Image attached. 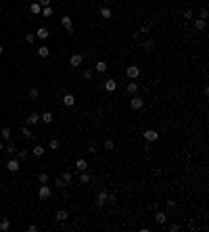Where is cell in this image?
I'll list each match as a JSON object with an SVG mask.
<instances>
[{"label":"cell","instance_id":"cell-1","mask_svg":"<svg viewBox=\"0 0 209 232\" xmlns=\"http://www.w3.org/2000/svg\"><path fill=\"white\" fill-rule=\"evenodd\" d=\"M50 195H52V188H50L48 184H42V186H40V190H38V199H40V201L50 199Z\"/></svg>","mask_w":209,"mask_h":232},{"label":"cell","instance_id":"cell-2","mask_svg":"<svg viewBox=\"0 0 209 232\" xmlns=\"http://www.w3.org/2000/svg\"><path fill=\"white\" fill-rule=\"evenodd\" d=\"M130 107H132L134 111H140V109L144 107V98H140V96H136V94H134V96L130 98Z\"/></svg>","mask_w":209,"mask_h":232},{"label":"cell","instance_id":"cell-3","mask_svg":"<svg viewBox=\"0 0 209 232\" xmlns=\"http://www.w3.org/2000/svg\"><path fill=\"white\" fill-rule=\"evenodd\" d=\"M6 169L13 172V174L19 172V169H21V161H19V159H9V161H6Z\"/></svg>","mask_w":209,"mask_h":232},{"label":"cell","instance_id":"cell-4","mask_svg":"<svg viewBox=\"0 0 209 232\" xmlns=\"http://www.w3.org/2000/svg\"><path fill=\"white\" fill-rule=\"evenodd\" d=\"M126 75H128V80H136L140 75V69L136 67V65H130L128 69H126Z\"/></svg>","mask_w":209,"mask_h":232},{"label":"cell","instance_id":"cell-5","mask_svg":"<svg viewBox=\"0 0 209 232\" xmlns=\"http://www.w3.org/2000/svg\"><path fill=\"white\" fill-rule=\"evenodd\" d=\"M61 25L65 27L67 34H73V21H71V17H63V19H61Z\"/></svg>","mask_w":209,"mask_h":232},{"label":"cell","instance_id":"cell-6","mask_svg":"<svg viewBox=\"0 0 209 232\" xmlns=\"http://www.w3.org/2000/svg\"><path fill=\"white\" fill-rule=\"evenodd\" d=\"M157 138H159V132H157V130H146V132H144V140H146V142H155Z\"/></svg>","mask_w":209,"mask_h":232},{"label":"cell","instance_id":"cell-7","mask_svg":"<svg viewBox=\"0 0 209 232\" xmlns=\"http://www.w3.org/2000/svg\"><path fill=\"white\" fill-rule=\"evenodd\" d=\"M82 63H84V57H82V55H78V52H75V55H71V59H69V65H71V67H80Z\"/></svg>","mask_w":209,"mask_h":232},{"label":"cell","instance_id":"cell-8","mask_svg":"<svg viewBox=\"0 0 209 232\" xmlns=\"http://www.w3.org/2000/svg\"><path fill=\"white\" fill-rule=\"evenodd\" d=\"M107 197H109V192H107V190H101V192H98V197H96V205H98V207H103L104 203H107Z\"/></svg>","mask_w":209,"mask_h":232},{"label":"cell","instance_id":"cell-9","mask_svg":"<svg viewBox=\"0 0 209 232\" xmlns=\"http://www.w3.org/2000/svg\"><path fill=\"white\" fill-rule=\"evenodd\" d=\"M104 90H107V92H115V90H117V82L113 80V78L107 80V82H104Z\"/></svg>","mask_w":209,"mask_h":232},{"label":"cell","instance_id":"cell-10","mask_svg":"<svg viewBox=\"0 0 209 232\" xmlns=\"http://www.w3.org/2000/svg\"><path fill=\"white\" fill-rule=\"evenodd\" d=\"M63 105L65 107H73L75 105V96L73 94H63Z\"/></svg>","mask_w":209,"mask_h":232},{"label":"cell","instance_id":"cell-11","mask_svg":"<svg viewBox=\"0 0 209 232\" xmlns=\"http://www.w3.org/2000/svg\"><path fill=\"white\" fill-rule=\"evenodd\" d=\"M98 15H101L103 19H111V17H113V11H111L109 6H101V11H98Z\"/></svg>","mask_w":209,"mask_h":232},{"label":"cell","instance_id":"cell-12","mask_svg":"<svg viewBox=\"0 0 209 232\" xmlns=\"http://www.w3.org/2000/svg\"><path fill=\"white\" fill-rule=\"evenodd\" d=\"M75 167H78V172H86V169H88V161H86L84 157H80V159L75 161Z\"/></svg>","mask_w":209,"mask_h":232},{"label":"cell","instance_id":"cell-13","mask_svg":"<svg viewBox=\"0 0 209 232\" xmlns=\"http://www.w3.org/2000/svg\"><path fill=\"white\" fill-rule=\"evenodd\" d=\"M155 222H157L159 226H163V224L167 222V213H163V211H157V213H155Z\"/></svg>","mask_w":209,"mask_h":232},{"label":"cell","instance_id":"cell-14","mask_svg":"<svg viewBox=\"0 0 209 232\" xmlns=\"http://www.w3.org/2000/svg\"><path fill=\"white\" fill-rule=\"evenodd\" d=\"M67 218H69V213H67L65 209H59L57 213H55V220H57V222H65Z\"/></svg>","mask_w":209,"mask_h":232},{"label":"cell","instance_id":"cell-15","mask_svg":"<svg viewBox=\"0 0 209 232\" xmlns=\"http://www.w3.org/2000/svg\"><path fill=\"white\" fill-rule=\"evenodd\" d=\"M25 121H27V126H34V124L40 121V115H38V113H29V115L25 117Z\"/></svg>","mask_w":209,"mask_h":232},{"label":"cell","instance_id":"cell-16","mask_svg":"<svg viewBox=\"0 0 209 232\" xmlns=\"http://www.w3.org/2000/svg\"><path fill=\"white\" fill-rule=\"evenodd\" d=\"M0 230L2 232L11 230V220H9V218H0Z\"/></svg>","mask_w":209,"mask_h":232},{"label":"cell","instance_id":"cell-17","mask_svg":"<svg viewBox=\"0 0 209 232\" xmlns=\"http://www.w3.org/2000/svg\"><path fill=\"white\" fill-rule=\"evenodd\" d=\"M48 36H50V32H48L46 27H40V29L36 32V38H40V40H46Z\"/></svg>","mask_w":209,"mask_h":232},{"label":"cell","instance_id":"cell-18","mask_svg":"<svg viewBox=\"0 0 209 232\" xmlns=\"http://www.w3.org/2000/svg\"><path fill=\"white\" fill-rule=\"evenodd\" d=\"M32 153H34V157H42V155L46 153V149H44L42 144H36L34 149H32Z\"/></svg>","mask_w":209,"mask_h":232},{"label":"cell","instance_id":"cell-19","mask_svg":"<svg viewBox=\"0 0 209 232\" xmlns=\"http://www.w3.org/2000/svg\"><path fill=\"white\" fill-rule=\"evenodd\" d=\"M11 134H13V132H11L9 126H4V128L0 130V138H2V140H9V138H11Z\"/></svg>","mask_w":209,"mask_h":232},{"label":"cell","instance_id":"cell-20","mask_svg":"<svg viewBox=\"0 0 209 232\" xmlns=\"http://www.w3.org/2000/svg\"><path fill=\"white\" fill-rule=\"evenodd\" d=\"M126 90H128V94H136V92H138V84L132 80V82L128 84V86H126Z\"/></svg>","mask_w":209,"mask_h":232},{"label":"cell","instance_id":"cell-21","mask_svg":"<svg viewBox=\"0 0 209 232\" xmlns=\"http://www.w3.org/2000/svg\"><path fill=\"white\" fill-rule=\"evenodd\" d=\"M40 119H42L44 124H52V119H55V117H52V113H50V111H44V113L40 115Z\"/></svg>","mask_w":209,"mask_h":232},{"label":"cell","instance_id":"cell-22","mask_svg":"<svg viewBox=\"0 0 209 232\" xmlns=\"http://www.w3.org/2000/svg\"><path fill=\"white\" fill-rule=\"evenodd\" d=\"M21 134H23V138H27V140H32V138L36 136V134H34L29 128H27V126H23V128H21Z\"/></svg>","mask_w":209,"mask_h":232},{"label":"cell","instance_id":"cell-23","mask_svg":"<svg viewBox=\"0 0 209 232\" xmlns=\"http://www.w3.org/2000/svg\"><path fill=\"white\" fill-rule=\"evenodd\" d=\"M48 55H50V50H48V46H40V48H38V57L48 59Z\"/></svg>","mask_w":209,"mask_h":232},{"label":"cell","instance_id":"cell-24","mask_svg":"<svg viewBox=\"0 0 209 232\" xmlns=\"http://www.w3.org/2000/svg\"><path fill=\"white\" fill-rule=\"evenodd\" d=\"M94 69L98 71V73H104V71L109 69V67H107V63H104V61H98V63H96V67H94Z\"/></svg>","mask_w":209,"mask_h":232},{"label":"cell","instance_id":"cell-25","mask_svg":"<svg viewBox=\"0 0 209 232\" xmlns=\"http://www.w3.org/2000/svg\"><path fill=\"white\" fill-rule=\"evenodd\" d=\"M29 11L34 13V15H40V13H42V6H40L38 2H32V6H29Z\"/></svg>","mask_w":209,"mask_h":232},{"label":"cell","instance_id":"cell-26","mask_svg":"<svg viewBox=\"0 0 209 232\" xmlns=\"http://www.w3.org/2000/svg\"><path fill=\"white\" fill-rule=\"evenodd\" d=\"M59 146H61V142H59L57 138H52L50 142H48V149H50V151H57Z\"/></svg>","mask_w":209,"mask_h":232},{"label":"cell","instance_id":"cell-27","mask_svg":"<svg viewBox=\"0 0 209 232\" xmlns=\"http://www.w3.org/2000/svg\"><path fill=\"white\" fill-rule=\"evenodd\" d=\"M61 180H63V182H65V184H69L71 180H73V174H71V172H65V174L61 176Z\"/></svg>","mask_w":209,"mask_h":232},{"label":"cell","instance_id":"cell-28","mask_svg":"<svg viewBox=\"0 0 209 232\" xmlns=\"http://www.w3.org/2000/svg\"><path fill=\"white\" fill-rule=\"evenodd\" d=\"M38 182H40V184H48V174L40 172V174H38Z\"/></svg>","mask_w":209,"mask_h":232},{"label":"cell","instance_id":"cell-29","mask_svg":"<svg viewBox=\"0 0 209 232\" xmlns=\"http://www.w3.org/2000/svg\"><path fill=\"white\" fill-rule=\"evenodd\" d=\"M144 50H146V52H153V50H155V42H153V40H146V42H144Z\"/></svg>","mask_w":209,"mask_h":232},{"label":"cell","instance_id":"cell-30","mask_svg":"<svg viewBox=\"0 0 209 232\" xmlns=\"http://www.w3.org/2000/svg\"><path fill=\"white\" fill-rule=\"evenodd\" d=\"M195 29H199V32L205 29V21L203 19H195Z\"/></svg>","mask_w":209,"mask_h":232},{"label":"cell","instance_id":"cell-31","mask_svg":"<svg viewBox=\"0 0 209 232\" xmlns=\"http://www.w3.org/2000/svg\"><path fill=\"white\" fill-rule=\"evenodd\" d=\"M92 78H94V69H86V71H84V80H86V82H90Z\"/></svg>","mask_w":209,"mask_h":232},{"label":"cell","instance_id":"cell-32","mask_svg":"<svg viewBox=\"0 0 209 232\" xmlns=\"http://www.w3.org/2000/svg\"><path fill=\"white\" fill-rule=\"evenodd\" d=\"M80 182H82V184H88V182H90V176L86 174V172H82V174H80Z\"/></svg>","mask_w":209,"mask_h":232},{"label":"cell","instance_id":"cell-33","mask_svg":"<svg viewBox=\"0 0 209 232\" xmlns=\"http://www.w3.org/2000/svg\"><path fill=\"white\" fill-rule=\"evenodd\" d=\"M115 149V144H113V140L109 138V140H104V151H113Z\"/></svg>","mask_w":209,"mask_h":232},{"label":"cell","instance_id":"cell-34","mask_svg":"<svg viewBox=\"0 0 209 232\" xmlns=\"http://www.w3.org/2000/svg\"><path fill=\"white\" fill-rule=\"evenodd\" d=\"M52 15V6H42V17H50Z\"/></svg>","mask_w":209,"mask_h":232},{"label":"cell","instance_id":"cell-35","mask_svg":"<svg viewBox=\"0 0 209 232\" xmlns=\"http://www.w3.org/2000/svg\"><path fill=\"white\" fill-rule=\"evenodd\" d=\"M207 17H209L207 9H201V13H199V19H203V21H207Z\"/></svg>","mask_w":209,"mask_h":232},{"label":"cell","instance_id":"cell-36","mask_svg":"<svg viewBox=\"0 0 209 232\" xmlns=\"http://www.w3.org/2000/svg\"><path fill=\"white\" fill-rule=\"evenodd\" d=\"M25 42H27V44H34L36 42V34H27L25 36Z\"/></svg>","mask_w":209,"mask_h":232},{"label":"cell","instance_id":"cell-37","mask_svg":"<svg viewBox=\"0 0 209 232\" xmlns=\"http://www.w3.org/2000/svg\"><path fill=\"white\" fill-rule=\"evenodd\" d=\"M182 17H184V19H192V11H190V9H184V11H182Z\"/></svg>","mask_w":209,"mask_h":232},{"label":"cell","instance_id":"cell-38","mask_svg":"<svg viewBox=\"0 0 209 232\" xmlns=\"http://www.w3.org/2000/svg\"><path fill=\"white\" fill-rule=\"evenodd\" d=\"M17 159H19V161L27 159V151H19V153H17Z\"/></svg>","mask_w":209,"mask_h":232},{"label":"cell","instance_id":"cell-39","mask_svg":"<svg viewBox=\"0 0 209 232\" xmlns=\"http://www.w3.org/2000/svg\"><path fill=\"white\" fill-rule=\"evenodd\" d=\"M29 98H38V88H29Z\"/></svg>","mask_w":209,"mask_h":232},{"label":"cell","instance_id":"cell-40","mask_svg":"<svg viewBox=\"0 0 209 232\" xmlns=\"http://www.w3.org/2000/svg\"><path fill=\"white\" fill-rule=\"evenodd\" d=\"M4 151H6V153H11V155H13V153L17 151V149H15V144H6V146H4Z\"/></svg>","mask_w":209,"mask_h":232},{"label":"cell","instance_id":"cell-41","mask_svg":"<svg viewBox=\"0 0 209 232\" xmlns=\"http://www.w3.org/2000/svg\"><path fill=\"white\" fill-rule=\"evenodd\" d=\"M50 2H52V0H38L40 6H50Z\"/></svg>","mask_w":209,"mask_h":232},{"label":"cell","instance_id":"cell-42","mask_svg":"<svg viewBox=\"0 0 209 232\" xmlns=\"http://www.w3.org/2000/svg\"><path fill=\"white\" fill-rule=\"evenodd\" d=\"M27 232H38V226H36V224H29V226H27Z\"/></svg>","mask_w":209,"mask_h":232},{"label":"cell","instance_id":"cell-43","mask_svg":"<svg viewBox=\"0 0 209 232\" xmlns=\"http://www.w3.org/2000/svg\"><path fill=\"white\" fill-rule=\"evenodd\" d=\"M101 124H103V119H101V115H96V117H94V126H96V128H98V126H101Z\"/></svg>","mask_w":209,"mask_h":232},{"label":"cell","instance_id":"cell-44","mask_svg":"<svg viewBox=\"0 0 209 232\" xmlns=\"http://www.w3.org/2000/svg\"><path fill=\"white\" fill-rule=\"evenodd\" d=\"M55 184H57L59 188H63V186H65V182H63V180H61V178H57V180H55Z\"/></svg>","mask_w":209,"mask_h":232},{"label":"cell","instance_id":"cell-45","mask_svg":"<svg viewBox=\"0 0 209 232\" xmlns=\"http://www.w3.org/2000/svg\"><path fill=\"white\" fill-rule=\"evenodd\" d=\"M169 230H172V232H178V230H180V226H178V224H172V226H169Z\"/></svg>","mask_w":209,"mask_h":232},{"label":"cell","instance_id":"cell-46","mask_svg":"<svg viewBox=\"0 0 209 232\" xmlns=\"http://www.w3.org/2000/svg\"><path fill=\"white\" fill-rule=\"evenodd\" d=\"M88 153H92V155H96V146H94V144H90V146H88Z\"/></svg>","mask_w":209,"mask_h":232},{"label":"cell","instance_id":"cell-47","mask_svg":"<svg viewBox=\"0 0 209 232\" xmlns=\"http://www.w3.org/2000/svg\"><path fill=\"white\" fill-rule=\"evenodd\" d=\"M0 151H4V140H0Z\"/></svg>","mask_w":209,"mask_h":232},{"label":"cell","instance_id":"cell-48","mask_svg":"<svg viewBox=\"0 0 209 232\" xmlns=\"http://www.w3.org/2000/svg\"><path fill=\"white\" fill-rule=\"evenodd\" d=\"M2 52H4V48H2V44H0V55H2Z\"/></svg>","mask_w":209,"mask_h":232}]
</instances>
